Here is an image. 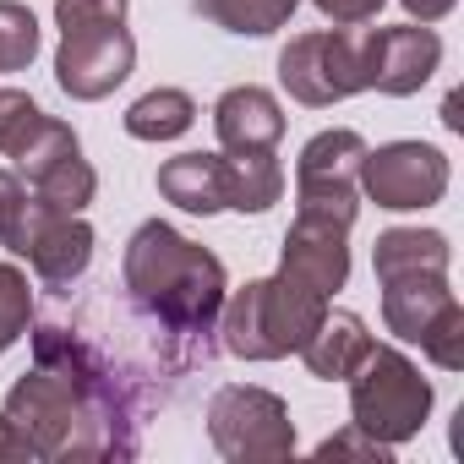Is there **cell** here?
<instances>
[{"label":"cell","instance_id":"9a60e30c","mask_svg":"<svg viewBox=\"0 0 464 464\" xmlns=\"http://www.w3.org/2000/svg\"><path fill=\"white\" fill-rule=\"evenodd\" d=\"M366 350H372V334H366V323L355 317V312H323V323L312 328V339L295 350L301 361H306V372L312 377H323V382H344L361 361H366Z\"/></svg>","mask_w":464,"mask_h":464},{"label":"cell","instance_id":"3957f363","mask_svg":"<svg viewBox=\"0 0 464 464\" xmlns=\"http://www.w3.org/2000/svg\"><path fill=\"white\" fill-rule=\"evenodd\" d=\"M323 312H328V295L279 268L274 279H252L246 290L224 295L218 344L241 361H285L312 339Z\"/></svg>","mask_w":464,"mask_h":464},{"label":"cell","instance_id":"484cf974","mask_svg":"<svg viewBox=\"0 0 464 464\" xmlns=\"http://www.w3.org/2000/svg\"><path fill=\"white\" fill-rule=\"evenodd\" d=\"M420 350H426V361L442 366V372H459V366H464V306H459V301L437 312V323L420 334Z\"/></svg>","mask_w":464,"mask_h":464},{"label":"cell","instance_id":"f546056e","mask_svg":"<svg viewBox=\"0 0 464 464\" xmlns=\"http://www.w3.org/2000/svg\"><path fill=\"white\" fill-rule=\"evenodd\" d=\"M453 6H459V0H404V12H410L415 23H442Z\"/></svg>","mask_w":464,"mask_h":464},{"label":"cell","instance_id":"277c9868","mask_svg":"<svg viewBox=\"0 0 464 464\" xmlns=\"http://www.w3.org/2000/svg\"><path fill=\"white\" fill-rule=\"evenodd\" d=\"M55 28H61V55H55V82L66 99H110L131 66H137V39L126 34V0H55Z\"/></svg>","mask_w":464,"mask_h":464},{"label":"cell","instance_id":"5bb4252c","mask_svg":"<svg viewBox=\"0 0 464 464\" xmlns=\"http://www.w3.org/2000/svg\"><path fill=\"white\" fill-rule=\"evenodd\" d=\"M453 306L448 274H404V279H382V323L393 339L420 344V334L437 323V312Z\"/></svg>","mask_w":464,"mask_h":464},{"label":"cell","instance_id":"2e32d148","mask_svg":"<svg viewBox=\"0 0 464 464\" xmlns=\"http://www.w3.org/2000/svg\"><path fill=\"white\" fill-rule=\"evenodd\" d=\"M361 159H366V137L350 126L317 131L301 148L295 164V186H361Z\"/></svg>","mask_w":464,"mask_h":464},{"label":"cell","instance_id":"83f0119b","mask_svg":"<svg viewBox=\"0 0 464 464\" xmlns=\"http://www.w3.org/2000/svg\"><path fill=\"white\" fill-rule=\"evenodd\" d=\"M317 12L334 23V28H361L382 12V0H317Z\"/></svg>","mask_w":464,"mask_h":464},{"label":"cell","instance_id":"d4e9b609","mask_svg":"<svg viewBox=\"0 0 464 464\" xmlns=\"http://www.w3.org/2000/svg\"><path fill=\"white\" fill-rule=\"evenodd\" d=\"M39 126H44V110H39L28 93L0 88V159H17V153L34 142Z\"/></svg>","mask_w":464,"mask_h":464},{"label":"cell","instance_id":"cb8c5ba5","mask_svg":"<svg viewBox=\"0 0 464 464\" xmlns=\"http://www.w3.org/2000/svg\"><path fill=\"white\" fill-rule=\"evenodd\" d=\"M34 323V290H28V274L0 263V355H6Z\"/></svg>","mask_w":464,"mask_h":464},{"label":"cell","instance_id":"603a6c76","mask_svg":"<svg viewBox=\"0 0 464 464\" xmlns=\"http://www.w3.org/2000/svg\"><path fill=\"white\" fill-rule=\"evenodd\" d=\"M39 55V17L23 0H0V72H23Z\"/></svg>","mask_w":464,"mask_h":464},{"label":"cell","instance_id":"7a4b0ae2","mask_svg":"<svg viewBox=\"0 0 464 464\" xmlns=\"http://www.w3.org/2000/svg\"><path fill=\"white\" fill-rule=\"evenodd\" d=\"M126 301L159 339L164 372H197L218 350V312H224V263L186 241L175 224L148 218L126 246Z\"/></svg>","mask_w":464,"mask_h":464},{"label":"cell","instance_id":"ffe728a7","mask_svg":"<svg viewBox=\"0 0 464 464\" xmlns=\"http://www.w3.org/2000/svg\"><path fill=\"white\" fill-rule=\"evenodd\" d=\"M301 0H197V12L224 28V34H246V39H268L295 17Z\"/></svg>","mask_w":464,"mask_h":464},{"label":"cell","instance_id":"6da1fadb","mask_svg":"<svg viewBox=\"0 0 464 464\" xmlns=\"http://www.w3.org/2000/svg\"><path fill=\"white\" fill-rule=\"evenodd\" d=\"M6 415L34 442V459H131L137 399L126 377L66 323L34 328V372H23L6 393Z\"/></svg>","mask_w":464,"mask_h":464},{"label":"cell","instance_id":"7402d4cb","mask_svg":"<svg viewBox=\"0 0 464 464\" xmlns=\"http://www.w3.org/2000/svg\"><path fill=\"white\" fill-rule=\"evenodd\" d=\"M72 153H82V148H77V131H72L66 121L44 115V126L34 131V142H28V148L17 153V175H23V180L34 186V180H39L44 169H55V164H61V159H72Z\"/></svg>","mask_w":464,"mask_h":464},{"label":"cell","instance_id":"4dcf8cb0","mask_svg":"<svg viewBox=\"0 0 464 464\" xmlns=\"http://www.w3.org/2000/svg\"><path fill=\"white\" fill-rule=\"evenodd\" d=\"M442 126H448V131H464V115H459V93H448V104H442Z\"/></svg>","mask_w":464,"mask_h":464},{"label":"cell","instance_id":"7c38bea8","mask_svg":"<svg viewBox=\"0 0 464 464\" xmlns=\"http://www.w3.org/2000/svg\"><path fill=\"white\" fill-rule=\"evenodd\" d=\"M28 263H34V274H39L44 290L66 295V290L88 274V263H93V229H88L77 213H55V218L39 229Z\"/></svg>","mask_w":464,"mask_h":464},{"label":"cell","instance_id":"8fae6325","mask_svg":"<svg viewBox=\"0 0 464 464\" xmlns=\"http://www.w3.org/2000/svg\"><path fill=\"white\" fill-rule=\"evenodd\" d=\"M213 131L224 153H274L285 137V110L268 88H229L213 104Z\"/></svg>","mask_w":464,"mask_h":464},{"label":"cell","instance_id":"52a82bcc","mask_svg":"<svg viewBox=\"0 0 464 464\" xmlns=\"http://www.w3.org/2000/svg\"><path fill=\"white\" fill-rule=\"evenodd\" d=\"M279 82L295 104L328 110L350 93H366V72H361V34L350 28H328V34H295L279 50Z\"/></svg>","mask_w":464,"mask_h":464},{"label":"cell","instance_id":"8992f818","mask_svg":"<svg viewBox=\"0 0 464 464\" xmlns=\"http://www.w3.org/2000/svg\"><path fill=\"white\" fill-rule=\"evenodd\" d=\"M208 437L229 464H279L295 453V420L279 393L229 382L208 399Z\"/></svg>","mask_w":464,"mask_h":464},{"label":"cell","instance_id":"ba28073f","mask_svg":"<svg viewBox=\"0 0 464 464\" xmlns=\"http://www.w3.org/2000/svg\"><path fill=\"white\" fill-rule=\"evenodd\" d=\"M361 191L388 213H415L442 202L448 191V159L431 142H382L361 159Z\"/></svg>","mask_w":464,"mask_h":464},{"label":"cell","instance_id":"f1b7e54d","mask_svg":"<svg viewBox=\"0 0 464 464\" xmlns=\"http://www.w3.org/2000/svg\"><path fill=\"white\" fill-rule=\"evenodd\" d=\"M12 459H34V442L23 437L12 415H0V464H12Z\"/></svg>","mask_w":464,"mask_h":464},{"label":"cell","instance_id":"5b68a950","mask_svg":"<svg viewBox=\"0 0 464 464\" xmlns=\"http://www.w3.org/2000/svg\"><path fill=\"white\" fill-rule=\"evenodd\" d=\"M350 382V415L361 431H372L377 442L399 448L410 442L426 415H431V382L420 377V366L388 344H372L366 361L344 377Z\"/></svg>","mask_w":464,"mask_h":464},{"label":"cell","instance_id":"30bf717a","mask_svg":"<svg viewBox=\"0 0 464 464\" xmlns=\"http://www.w3.org/2000/svg\"><path fill=\"white\" fill-rule=\"evenodd\" d=\"M344 236H350V229L334 224V218H306V213H295L290 236H285L279 268L295 274V279H306L312 290H323V295L334 301V290H344V279H350V246H344Z\"/></svg>","mask_w":464,"mask_h":464},{"label":"cell","instance_id":"4316f807","mask_svg":"<svg viewBox=\"0 0 464 464\" xmlns=\"http://www.w3.org/2000/svg\"><path fill=\"white\" fill-rule=\"evenodd\" d=\"M350 453H355V459H377V464H382L393 448H388V442H377L372 431H361L355 420H350V431H339V437H328V442L317 448V459H350Z\"/></svg>","mask_w":464,"mask_h":464},{"label":"cell","instance_id":"4fadbf2b","mask_svg":"<svg viewBox=\"0 0 464 464\" xmlns=\"http://www.w3.org/2000/svg\"><path fill=\"white\" fill-rule=\"evenodd\" d=\"M159 197L186 213H218L229 208V159L224 153H180L159 169Z\"/></svg>","mask_w":464,"mask_h":464},{"label":"cell","instance_id":"d6986e66","mask_svg":"<svg viewBox=\"0 0 464 464\" xmlns=\"http://www.w3.org/2000/svg\"><path fill=\"white\" fill-rule=\"evenodd\" d=\"M229 159V208L236 213H268L285 197V169L274 153H224Z\"/></svg>","mask_w":464,"mask_h":464},{"label":"cell","instance_id":"9c48e42d","mask_svg":"<svg viewBox=\"0 0 464 464\" xmlns=\"http://www.w3.org/2000/svg\"><path fill=\"white\" fill-rule=\"evenodd\" d=\"M437 66H442V39L431 34V23L361 34V72H366V88H377V93H388V99L420 93Z\"/></svg>","mask_w":464,"mask_h":464},{"label":"cell","instance_id":"ac0fdd59","mask_svg":"<svg viewBox=\"0 0 464 464\" xmlns=\"http://www.w3.org/2000/svg\"><path fill=\"white\" fill-rule=\"evenodd\" d=\"M191 121H197V104L180 88H153L126 110V131L137 142H175V137L191 131Z\"/></svg>","mask_w":464,"mask_h":464},{"label":"cell","instance_id":"e0dca14e","mask_svg":"<svg viewBox=\"0 0 464 464\" xmlns=\"http://www.w3.org/2000/svg\"><path fill=\"white\" fill-rule=\"evenodd\" d=\"M377 285L404 279V274H448V236L437 229H382L372 246Z\"/></svg>","mask_w":464,"mask_h":464},{"label":"cell","instance_id":"44dd1931","mask_svg":"<svg viewBox=\"0 0 464 464\" xmlns=\"http://www.w3.org/2000/svg\"><path fill=\"white\" fill-rule=\"evenodd\" d=\"M28 191H34L50 213H82V208L93 202V191H99V175H93V164H88L82 153H72V159H61L55 169H44Z\"/></svg>","mask_w":464,"mask_h":464}]
</instances>
